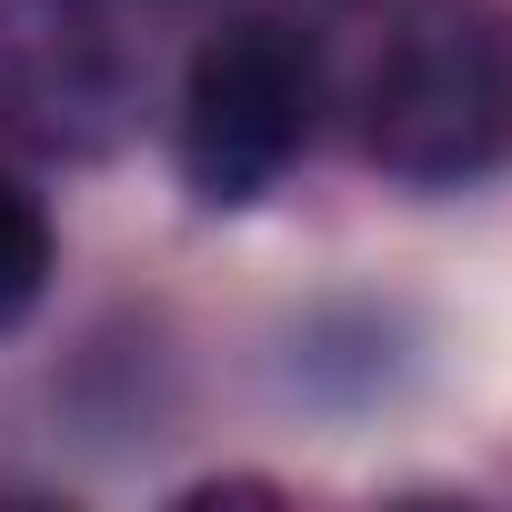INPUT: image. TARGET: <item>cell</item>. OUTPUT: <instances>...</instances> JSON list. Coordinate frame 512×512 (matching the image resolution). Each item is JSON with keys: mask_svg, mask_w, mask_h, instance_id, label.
Listing matches in <instances>:
<instances>
[{"mask_svg": "<svg viewBox=\"0 0 512 512\" xmlns=\"http://www.w3.org/2000/svg\"><path fill=\"white\" fill-rule=\"evenodd\" d=\"M362 141L412 191L502 171L512 161V21L492 0H412L372 61Z\"/></svg>", "mask_w": 512, "mask_h": 512, "instance_id": "6da1fadb", "label": "cell"}, {"mask_svg": "<svg viewBox=\"0 0 512 512\" xmlns=\"http://www.w3.org/2000/svg\"><path fill=\"white\" fill-rule=\"evenodd\" d=\"M322 111V61L282 21H231L191 51L181 81V171L201 201H262Z\"/></svg>", "mask_w": 512, "mask_h": 512, "instance_id": "7a4b0ae2", "label": "cell"}, {"mask_svg": "<svg viewBox=\"0 0 512 512\" xmlns=\"http://www.w3.org/2000/svg\"><path fill=\"white\" fill-rule=\"evenodd\" d=\"M141 111V31L111 0H0V131L31 151H101Z\"/></svg>", "mask_w": 512, "mask_h": 512, "instance_id": "3957f363", "label": "cell"}, {"mask_svg": "<svg viewBox=\"0 0 512 512\" xmlns=\"http://www.w3.org/2000/svg\"><path fill=\"white\" fill-rule=\"evenodd\" d=\"M41 282H51V221L21 181H0V332L41 302Z\"/></svg>", "mask_w": 512, "mask_h": 512, "instance_id": "277c9868", "label": "cell"}]
</instances>
